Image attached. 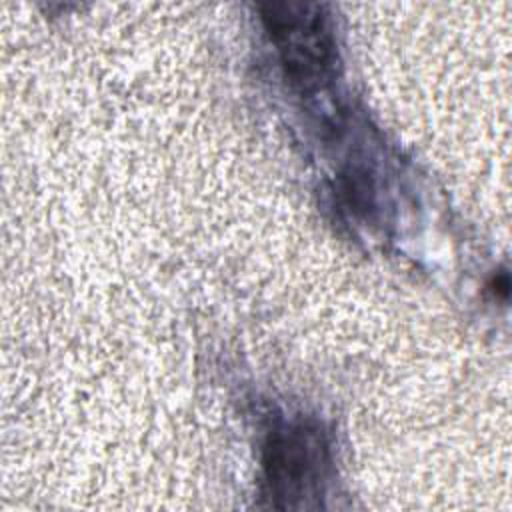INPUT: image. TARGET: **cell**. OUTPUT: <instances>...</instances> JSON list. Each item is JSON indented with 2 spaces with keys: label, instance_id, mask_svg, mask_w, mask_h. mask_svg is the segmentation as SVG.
<instances>
[{
  "label": "cell",
  "instance_id": "cell-1",
  "mask_svg": "<svg viewBox=\"0 0 512 512\" xmlns=\"http://www.w3.org/2000/svg\"><path fill=\"white\" fill-rule=\"evenodd\" d=\"M266 496L278 508H310L324 490L330 452L314 422H294L274 430L264 446Z\"/></svg>",
  "mask_w": 512,
  "mask_h": 512
},
{
  "label": "cell",
  "instance_id": "cell-2",
  "mask_svg": "<svg viewBox=\"0 0 512 512\" xmlns=\"http://www.w3.org/2000/svg\"><path fill=\"white\" fill-rule=\"evenodd\" d=\"M262 24L294 82L314 86L330 72L334 42L322 6L302 2L266 4L262 6Z\"/></svg>",
  "mask_w": 512,
  "mask_h": 512
}]
</instances>
